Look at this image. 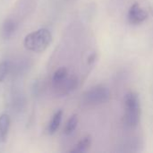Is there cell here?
<instances>
[{
    "label": "cell",
    "instance_id": "cell-3",
    "mask_svg": "<svg viewBox=\"0 0 153 153\" xmlns=\"http://www.w3.org/2000/svg\"><path fill=\"white\" fill-rule=\"evenodd\" d=\"M110 99V91L104 85H96L88 90L84 94V100L91 105L106 103Z\"/></svg>",
    "mask_w": 153,
    "mask_h": 153
},
{
    "label": "cell",
    "instance_id": "cell-9",
    "mask_svg": "<svg viewBox=\"0 0 153 153\" xmlns=\"http://www.w3.org/2000/svg\"><path fill=\"white\" fill-rule=\"evenodd\" d=\"M78 126V117L77 115H73L67 121L66 125H65V134L66 135H70L72 134L76 127Z\"/></svg>",
    "mask_w": 153,
    "mask_h": 153
},
{
    "label": "cell",
    "instance_id": "cell-1",
    "mask_svg": "<svg viewBox=\"0 0 153 153\" xmlns=\"http://www.w3.org/2000/svg\"><path fill=\"white\" fill-rule=\"evenodd\" d=\"M126 122L130 127H136L141 119L140 99L136 92L129 91L125 96Z\"/></svg>",
    "mask_w": 153,
    "mask_h": 153
},
{
    "label": "cell",
    "instance_id": "cell-8",
    "mask_svg": "<svg viewBox=\"0 0 153 153\" xmlns=\"http://www.w3.org/2000/svg\"><path fill=\"white\" fill-rule=\"evenodd\" d=\"M10 127V118L6 114L0 116V135L3 141H5Z\"/></svg>",
    "mask_w": 153,
    "mask_h": 153
},
{
    "label": "cell",
    "instance_id": "cell-4",
    "mask_svg": "<svg viewBox=\"0 0 153 153\" xmlns=\"http://www.w3.org/2000/svg\"><path fill=\"white\" fill-rule=\"evenodd\" d=\"M127 18L131 24H141L147 20L148 13L143 8H142L138 3H134L128 11Z\"/></svg>",
    "mask_w": 153,
    "mask_h": 153
},
{
    "label": "cell",
    "instance_id": "cell-2",
    "mask_svg": "<svg viewBox=\"0 0 153 153\" xmlns=\"http://www.w3.org/2000/svg\"><path fill=\"white\" fill-rule=\"evenodd\" d=\"M51 33L47 29H39L28 34L24 39V46L27 49L34 52H43L50 44Z\"/></svg>",
    "mask_w": 153,
    "mask_h": 153
},
{
    "label": "cell",
    "instance_id": "cell-6",
    "mask_svg": "<svg viewBox=\"0 0 153 153\" xmlns=\"http://www.w3.org/2000/svg\"><path fill=\"white\" fill-rule=\"evenodd\" d=\"M16 30V23L13 19H7L2 26V37L5 39L11 38Z\"/></svg>",
    "mask_w": 153,
    "mask_h": 153
},
{
    "label": "cell",
    "instance_id": "cell-10",
    "mask_svg": "<svg viewBox=\"0 0 153 153\" xmlns=\"http://www.w3.org/2000/svg\"><path fill=\"white\" fill-rule=\"evenodd\" d=\"M68 74V70L65 67H60L58 68L53 75V82L55 83H61L65 80Z\"/></svg>",
    "mask_w": 153,
    "mask_h": 153
},
{
    "label": "cell",
    "instance_id": "cell-5",
    "mask_svg": "<svg viewBox=\"0 0 153 153\" xmlns=\"http://www.w3.org/2000/svg\"><path fill=\"white\" fill-rule=\"evenodd\" d=\"M92 143V138L91 135H86L82 139H81L75 147L70 152L71 153H85L87 152Z\"/></svg>",
    "mask_w": 153,
    "mask_h": 153
},
{
    "label": "cell",
    "instance_id": "cell-11",
    "mask_svg": "<svg viewBox=\"0 0 153 153\" xmlns=\"http://www.w3.org/2000/svg\"><path fill=\"white\" fill-rule=\"evenodd\" d=\"M9 69V64L7 61H3L0 63V82L4 80L7 75Z\"/></svg>",
    "mask_w": 153,
    "mask_h": 153
},
{
    "label": "cell",
    "instance_id": "cell-7",
    "mask_svg": "<svg viewBox=\"0 0 153 153\" xmlns=\"http://www.w3.org/2000/svg\"><path fill=\"white\" fill-rule=\"evenodd\" d=\"M62 117H63L62 110H58L57 112L55 113V115L53 116V117L49 123V126H48V132L50 134H53L57 131V129L59 128V126L61 124Z\"/></svg>",
    "mask_w": 153,
    "mask_h": 153
}]
</instances>
